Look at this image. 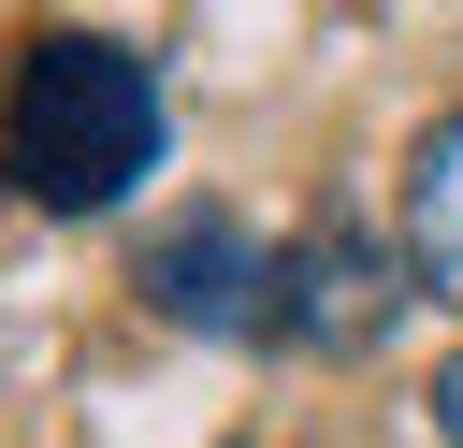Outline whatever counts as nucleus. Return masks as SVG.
Returning <instances> with one entry per match:
<instances>
[{"mask_svg": "<svg viewBox=\"0 0 463 448\" xmlns=\"http://www.w3.org/2000/svg\"><path fill=\"white\" fill-rule=\"evenodd\" d=\"M145 303L188 318V332H260V318H275V246H260L246 217L188 202V217L145 231Z\"/></svg>", "mask_w": 463, "mask_h": 448, "instance_id": "nucleus-3", "label": "nucleus"}, {"mask_svg": "<svg viewBox=\"0 0 463 448\" xmlns=\"http://www.w3.org/2000/svg\"><path fill=\"white\" fill-rule=\"evenodd\" d=\"M391 318H405V260L362 231V217H318L304 246H275V347H318V361H362V347H391Z\"/></svg>", "mask_w": 463, "mask_h": 448, "instance_id": "nucleus-2", "label": "nucleus"}, {"mask_svg": "<svg viewBox=\"0 0 463 448\" xmlns=\"http://www.w3.org/2000/svg\"><path fill=\"white\" fill-rule=\"evenodd\" d=\"M174 116H159V72L145 43L116 29H29L14 43V87H0V188L43 202V217H101L159 173Z\"/></svg>", "mask_w": 463, "mask_h": 448, "instance_id": "nucleus-1", "label": "nucleus"}, {"mask_svg": "<svg viewBox=\"0 0 463 448\" xmlns=\"http://www.w3.org/2000/svg\"><path fill=\"white\" fill-rule=\"evenodd\" d=\"M405 275L434 303H463V116H434L405 159Z\"/></svg>", "mask_w": 463, "mask_h": 448, "instance_id": "nucleus-4", "label": "nucleus"}, {"mask_svg": "<svg viewBox=\"0 0 463 448\" xmlns=\"http://www.w3.org/2000/svg\"><path fill=\"white\" fill-rule=\"evenodd\" d=\"M434 434L463 448V347H449V376H434Z\"/></svg>", "mask_w": 463, "mask_h": 448, "instance_id": "nucleus-5", "label": "nucleus"}]
</instances>
